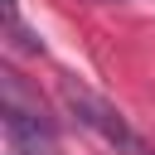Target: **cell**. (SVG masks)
<instances>
[{"label": "cell", "instance_id": "1", "mask_svg": "<svg viewBox=\"0 0 155 155\" xmlns=\"http://www.w3.org/2000/svg\"><path fill=\"white\" fill-rule=\"evenodd\" d=\"M58 97H63V107L73 111V121L82 126V131H92L111 155H155L150 145H145V136L107 102V97H97L92 87H82V82H73V78H63V87H58Z\"/></svg>", "mask_w": 155, "mask_h": 155}]
</instances>
